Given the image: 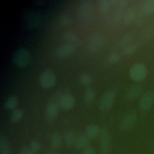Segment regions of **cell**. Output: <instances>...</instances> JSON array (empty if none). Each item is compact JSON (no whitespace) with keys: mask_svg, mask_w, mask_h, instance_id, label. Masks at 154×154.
<instances>
[{"mask_svg":"<svg viewBox=\"0 0 154 154\" xmlns=\"http://www.w3.org/2000/svg\"><path fill=\"white\" fill-rule=\"evenodd\" d=\"M147 75V70L146 66L142 63L134 64L129 70V76L135 81L144 80Z\"/></svg>","mask_w":154,"mask_h":154,"instance_id":"1","label":"cell"},{"mask_svg":"<svg viewBox=\"0 0 154 154\" xmlns=\"http://www.w3.org/2000/svg\"><path fill=\"white\" fill-rule=\"evenodd\" d=\"M13 60L17 66L25 67L30 63L31 55L26 49L19 48L14 53Z\"/></svg>","mask_w":154,"mask_h":154,"instance_id":"2","label":"cell"},{"mask_svg":"<svg viewBox=\"0 0 154 154\" xmlns=\"http://www.w3.org/2000/svg\"><path fill=\"white\" fill-rule=\"evenodd\" d=\"M116 94L117 91L115 88H111L103 94L100 100V108L103 111H108L111 108Z\"/></svg>","mask_w":154,"mask_h":154,"instance_id":"3","label":"cell"},{"mask_svg":"<svg viewBox=\"0 0 154 154\" xmlns=\"http://www.w3.org/2000/svg\"><path fill=\"white\" fill-rule=\"evenodd\" d=\"M61 98V97H60ZM60 100V99H58V97H56L51 99L47 104L46 106L45 109V113H46V117L48 122L51 123H53L58 113L59 110V106L58 101Z\"/></svg>","mask_w":154,"mask_h":154,"instance_id":"4","label":"cell"},{"mask_svg":"<svg viewBox=\"0 0 154 154\" xmlns=\"http://www.w3.org/2000/svg\"><path fill=\"white\" fill-rule=\"evenodd\" d=\"M111 148V137L106 127H103L100 132V149L102 154H108Z\"/></svg>","mask_w":154,"mask_h":154,"instance_id":"5","label":"cell"},{"mask_svg":"<svg viewBox=\"0 0 154 154\" xmlns=\"http://www.w3.org/2000/svg\"><path fill=\"white\" fill-rule=\"evenodd\" d=\"M39 81L43 88H49L55 85L56 77L52 70L48 69L42 72L39 77Z\"/></svg>","mask_w":154,"mask_h":154,"instance_id":"6","label":"cell"},{"mask_svg":"<svg viewBox=\"0 0 154 154\" xmlns=\"http://www.w3.org/2000/svg\"><path fill=\"white\" fill-rule=\"evenodd\" d=\"M105 38L102 34L96 33L93 34L88 42V49L91 52H96L99 50L103 45Z\"/></svg>","mask_w":154,"mask_h":154,"instance_id":"7","label":"cell"},{"mask_svg":"<svg viewBox=\"0 0 154 154\" xmlns=\"http://www.w3.org/2000/svg\"><path fill=\"white\" fill-rule=\"evenodd\" d=\"M154 103V93L147 91L144 93L139 101V107L143 111L149 110Z\"/></svg>","mask_w":154,"mask_h":154,"instance_id":"8","label":"cell"},{"mask_svg":"<svg viewBox=\"0 0 154 154\" xmlns=\"http://www.w3.org/2000/svg\"><path fill=\"white\" fill-rule=\"evenodd\" d=\"M137 122V115L134 112H130L126 115L122 120L120 128L123 131H127L132 128Z\"/></svg>","mask_w":154,"mask_h":154,"instance_id":"9","label":"cell"},{"mask_svg":"<svg viewBox=\"0 0 154 154\" xmlns=\"http://www.w3.org/2000/svg\"><path fill=\"white\" fill-rule=\"evenodd\" d=\"M93 5L91 1L88 0L81 1L78 6V13L81 17H88L92 11Z\"/></svg>","mask_w":154,"mask_h":154,"instance_id":"10","label":"cell"},{"mask_svg":"<svg viewBox=\"0 0 154 154\" xmlns=\"http://www.w3.org/2000/svg\"><path fill=\"white\" fill-rule=\"evenodd\" d=\"M90 138L85 133H81L77 135L74 147L77 150H82L90 146Z\"/></svg>","mask_w":154,"mask_h":154,"instance_id":"11","label":"cell"},{"mask_svg":"<svg viewBox=\"0 0 154 154\" xmlns=\"http://www.w3.org/2000/svg\"><path fill=\"white\" fill-rule=\"evenodd\" d=\"M75 50V45L67 43L58 47L56 50V54L59 57L64 58L71 55Z\"/></svg>","mask_w":154,"mask_h":154,"instance_id":"12","label":"cell"},{"mask_svg":"<svg viewBox=\"0 0 154 154\" xmlns=\"http://www.w3.org/2000/svg\"><path fill=\"white\" fill-rule=\"evenodd\" d=\"M75 102V100L74 97L70 94L66 93L61 96L60 104L64 109L69 110L74 106Z\"/></svg>","mask_w":154,"mask_h":154,"instance_id":"13","label":"cell"},{"mask_svg":"<svg viewBox=\"0 0 154 154\" xmlns=\"http://www.w3.org/2000/svg\"><path fill=\"white\" fill-rule=\"evenodd\" d=\"M154 38V24L147 26L140 34V39L143 41H148Z\"/></svg>","mask_w":154,"mask_h":154,"instance_id":"14","label":"cell"},{"mask_svg":"<svg viewBox=\"0 0 154 154\" xmlns=\"http://www.w3.org/2000/svg\"><path fill=\"white\" fill-rule=\"evenodd\" d=\"M142 92V88L140 85L131 87L126 92V97L128 100H134L139 97Z\"/></svg>","mask_w":154,"mask_h":154,"instance_id":"15","label":"cell"},{"mask_svg":"<svg viewBox=\"0 0 154 154\" xmlns=\"http://www.w3.org/2000/svg\"><path fill=\"white\" fill-rule=\"evenodd\" d=\"M100 130L97 125L90 124L86 127L85 133L90 139L94 138L100 135Z\"/></svg>","mask_w":154,"mask_h":154,"instance_id":"16","label":"cell"},{"mask_svg":"<svg viewBox=\"0 0 154 154\" xmlns=\"http://www.w3.org/2000/svg\"><path fill=\"white\" fill-rule=\"evenodd\" d=\"M77 136L73 130H69L66 132L64 136V140L67 146H74Z\"/></svg>","mask_w":154,"mask_h":154,"instance_id":"17","label":"cell"},{"mask_svg":"<svg viewBox=\"0 0 154 154\" xmlns=\"http://www.w3.org/2000/svg\"><path fill=\"white\" fill-rule=\"evenodd\" d=\"M63 38L68 43L75 46V43H78L79 38L76 34L73 31H68L65 32L63 35Z\"/></svg>","mask_w":154,"mask_h":154,"instance_id":"18","label":"cell"},{"mask_svg":"<svg viewBox=\"0 0 154 154\" xmlns=\"http://www.w3.org/2000/svg\"><path fill=\"white\" fill-rule=\"evenodd\" d=\"M0 154H11L10 143L4 136L0 137Z\"/></svg>","mask_w":154,"mask_h":154,"instance_id":"19","label":"cell"},{"mask_svg":"<svg viewBox=\"0 0 154 154\" xmlns=\"http://www.w3.org/2000/svg\"><path fill=\"white\" fill-rule=\"evenodd\" d=\"M141 10L147 15L154 13V0L146 1L142 5Z\"/></svg>","mask_w":154,"mask_h":154,"instance_id":"20","label":"cell"},{"mask_svg":"<svg viewBox=\"0 0 154 154\" xmlns=\"http://www.w3.org/2000/svg\"><path fill=\"white\" fill-rule=\"evenodd\" d=\"M62 145V138L60 134H54L51 140V146L52 149L54 150H58Z\"/></svg>","mask_w":154,"mask_h":154,"instance_id":"21","label":"cell"},{"mask_svg":"<svg viewBox=\"0 0 154 154\" xmlns=\"http://www.w3.org/2000/svg\"><path fill=\"white\" fill-rule=\"evenodd\" d=\"M136 12L134 8L128 9L125 13L123 17V22L126 25H129L134 20H135L136 17Z\"/></svg>","mask_w":154,"mask_h":154,"instance_id":"22","label":"cell"},{"mask_svg":"<svg viewBox=\"0 0 154 154\" xmlns=\"http://www.w3.org/2000/svg\"><path fill=\"white\" fill-rule=\"evenodd\" d=\"M135 38V35L133 33H128L125 35L120 41V45L124 48L131 44Z\"/></svg>","mask_w":154,"mask_h":154,"instance_id":"23","label":"cell"},{"mask_svg":"<svg viewBox=\"0 0 154 154\" xmlns=\"http://www.w3.org/2000/svg\"><path fill=\"white\" fill-rule=\"evenodd\" d=\"M26 23L29 26H35L39 23L40 19L37 14L34 13H29L26 17Z\"/></svg>","mask_w":154,"mask_h":154,"instance_id":"24","label":"cell"},{"mask_svg":"<svg viewBox=\"0 0 154 154\" xmlns=\"http://www.w3.org/2000/svg\"><path fill=\"white\" fill-rule=\"evenodd\" d=\"M17 103V99L14 96L8 97L4 102V107L7 109H13L16 106Z\"/></svg>","mask_w":154,"mask_h":154,"instance_id":"25","label":"cell"},{"mask_svg":"<svg viewBox=\"0 0 154 154\" xmlns=\"http://www.w3.org/2000/svg\"><path fill=\"white\" fill-rule=\"evenodd\" d=\"M112 7L111 0H101L99 4V8L102 13H107Z\"/></svg>","mask_w":154,"mask_h":154,"instance_id":"26","label":"cell"},{"mask_svg":"<svg viewBox=\"0 0 154 154\" xmlns=\"http://www.w3.org/2000/svg\"><path fill=\"white\" fill-rule=\"evenodd\" d=\"M23 111L20 109H15L13 111L10 116V119L12 122L16 123L20 120L23 116Z\"/></svg>","mask_w":154,"mask_h":154,"instance_id":"27","label":"cell"},{"mask_svg":"<svg viewBox=\"0 0 154 154\" xmlns=\"http://www.w3.org/2000/svg\"><path fill=\"white\" fill-rule=\"evenodd\" d=\"M95 97V92L92 88H87L84 94V99L85 102H91Z\"/></svg>","mask_w":154,"mask_h":154,"instance_id":"28","label":"cell"},{"mask_svg":"<svg viewBox=\"0 0 154 154\" xmlns=\"http://www.w3.org/2000/svg\"><path fill=\"white\" fill-rule=\"evenodd\" d=\"M126 11H124V8H117L116 11L114 12L113 15V20L115 22H119L122 19H123L125 13Z\"/></svg>","mask_w":154,"mask_h":154,"instance_id":"29","label":"cell"},{"mask_svg":"<svg viewBox=\"0 0 154 154\" xmlns=\"http://www.w3.org/2000/svg\"><path fill=\"white\" fill-rule=\"evenodd\" d=\"M121 58V55L117 52H114L111 53L107 57L106 61L108 63L111 64L117 62Z\"/></svg>","mask_w":154,"mask_h":154,"instance_id":"30","label":"cell"},{"mask_svg":"<svg viewBox=\"0 0 154 154\" xmlns=\"http://www.w3.org/2000/svg\"><path fill=\"white\" fill-rule=\"evenodd\" d=\"M138 45L136 43H132L123 49V53L125 55H130L132 54L137 50Z\"/></svg>","mask_w":154,"mask_h":154,"instance_id":"31","label":"cell"},{"mask_svg":"<svg viewBox=\"0 0 154 154\" xmlns=\"http://www.w3.org/2000/svg\"><path fill=\"white\" fill-rule=\"evenodd\" d=\"M60 22L63 26H67L69 25L72 23L71 18L69 17V15L63 14H61L60 17Z\"/></svg>","mask_w":154,"mask_h":154,"instance_id":"32","label":"cell"},{"mask_svg":"<svg viewBox=\"0 0 154 154\" xmlns=\"http://www.w3.org/2000/svg\"><path fill=\"white\" fill-rule=\"evenodd\" d=\"M91 77L87 73L82 74L79 77V81L81 83L84 85H87L91 82Z\"/></svg>","mask_w":154,"mask_h":154,"instance_id":"33","label":"cell"},{"mask_svg":"<svg viewBox=\"0 0 154 154\" xmlns=\"http://www.w3.org/2000/svg\"><path fill=\"white\" fill-rule=\"evenodd\" d=\"M29 149L33 153H35L40 150V145L38 142H37L35 141H31L29 143Z\"/></svg>","mask_w":154,"mask_h":154,"instance_id":"34","label":"cell"},{"mask_svg":"<svg viewBox=\"0 0 154 154\" xmlns=\"http://www.w3.org/2000/svg\"><path fill=\"white\" fill-rule=\"evenodd\" d=\"M82 154H97V153L95 149L93 146H88V147L85 148L84 150H82Z\"/></svg>","mask_w":154,"mask_h":154,"instance_id":"35","label":"cell"},{"mask_svg":"<svg viewBox=\"0 0 154 154\" xmlns=\"http://www.w3.org/2000/svg\"><path fill=\"white\" fill-rule=\"evenodd\" d=\"M19 154H33L29 149L27 147H23L20 149Z\"/></svg>","mask_w":154,"mask_h":154,"instance_id":"36","label":"cell"},{"mask_svg":"<svg viewBox=\"0 0 154 154\" xmlns=\"http://www.w3.org/2000/svg\"><path fill=\"white\" fill-rule=\"evenodd\" d=\"M47 154H57V153H56L55 152H49L47 153Z\"/></svg>","mask_w":154,"mask_h":154,"instance_id":"37","label":"cell"},{"mask_svg":"<svg viewBox=\"0 0 154 154\" xmlns=\"http://www.w3.org/2000/svg\"><path fill=\"white\" fill-rule=\"evenodd\" d=\"M33 154H37V153H33Z\"/></svg>","mask_w":154,"mask_h":154,"instance_id":"38","label":"cell"},{"mask_svg":"<svg viewBox=\"0 0 154 154\" xmlns=\"http://www.w3.org/2000/svg\"><path fill=\"white\" fill-rule=\"evenodd\" d=\"M153 147H154V144H153Z\"/></svg>","mask_w":154,"mask_h":154,"instance_id":"39","label":"cell"}]
</instances>
